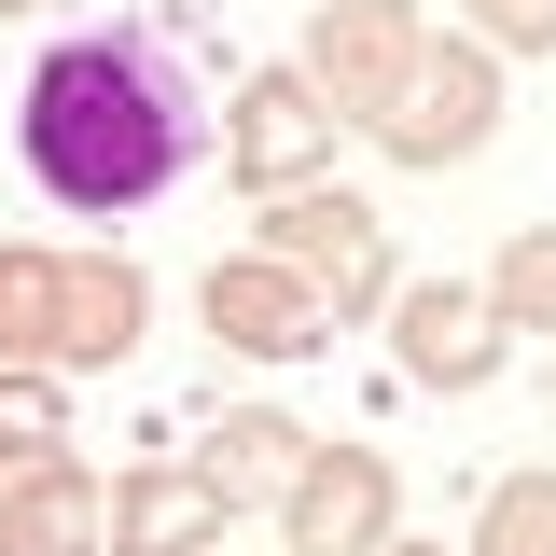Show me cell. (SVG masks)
Here are the masks:
<instances>
[{"instance_id":"6da1fadb","label":"cell","mask_w":556,"mask_h":556,"mask_svg":"<svg viewBox=\"0 0 556 556\" xmlns=\"http://www.w3.org/2000/svg\"><path fill=\"white\" fill-rule=\"evenodd\" d=\"M14 153H28V181H42L56 208L126 223V208H153L181 167H195V98H181V70L153 56V42L98 28V42H56V56L28 70Z\"/></svg>"},{"instance_id":"7a4b0ae2","label":"cell","mask_w":556,"mask_h":556,"mask_svg":"<svg viewBox=\"0 0 556 556\" xmlns=\"http://www.w3.org/2000/svg\"><path fill=\"white\" fill-rule=\"evenodd\" d=\"M265 251L306 278L334 320L390 306V237H376V208H362V195H278V208H265Z\"/></svg>"},{"instance_id":"3957f363","label":"cell","mask_w":556,"mask_h":556,"mask_svg":"<svg viewBox=\"0 0 556 556\" xmlns=\"http://www.w3.org/2000/svg\"><path fill=\"white\" fill-rule=\"evenodd\" d=\"M278 515H292V556H362V543H390V459H376V445H306L292 486H278Z\"/></svg>"},{"instance_id":"277c9868","label":"cell","mask_w":556,"mask_h":556,"mask_svg":"<svg viewBox=\"0 0 556 556\" xmlns=\"http://www.w3.org/2000/svg\"><path fill=\"white\" fill-rule=\"evenodd\" d=\"M486 112H501V98H486V56H459V42H445V56H404V84H390L376 139H390L404 167H445V153H473V139H486Z\"/></svg>"},{"instance_id":"5b68a950","label":"cell","mask_w":556,"mask_h":556,"mask_svg":"<svg viewBox=\"0 0 556 556\" xmlns=\"http://www.w3.org/2000/svg\"><path fill=\"white\" fill-rule=\"evenodd\" d=\"M390 334H404V376H417V390H486V376H501V320H486L473 278H417V292H390Z\"/></svg>"},{"instance_id":"8992f818","label":"cell","mask_w":556,"mask_h":556,"mask_svg":"<svg viewBox=\"0 0 556 556\" xmlns=\"http://www.w3.org/2000/svg\"><path fill=\"white\" fill-rule=\"evenodd\" d=\"M208 334L251 348V362H292V348L334 334V306L306 292V278L278 265V251H237V265H208Z\"/></svg>"},{"instance_id":"52a82bcc","label":"cell","mask_w":556,"mask_h":556,"mask_svg":"<svg viewBox=\"0 0 556 556\" xmlns=\"http://www.w3.org/2000/svg\"><path fill=\"white\" fill-rule=\"evenodd\" d=\"M223 486L208 473H181V459H153V473H126L112 501H98V543L112 556H223Z\"/></svg>"},{"instance_id":"ba28073f","label":"cell","mask_w":556,"mask_h":556,"mask_svg":"<svg viewBox=\"0 0 556 556\" xmlns=\"http://www.w3.org/2000/svg\"><path fill=\"white\" fill-rule=\"evenodd\" d=\"M223 153H237V181H265V195H292L320 153H334V112H320V84L306 70H265L251 98H237V126H223Z\"/></svg>"},{"instance_id":"9c48e42d","label":"cell","mask_w":556,"mask_h":556,"mask_svg":"<svg viewBox=\"0 0 556 556\" xmlns=\"http://www.w3.org/2000/svg\"><path fill=\"white\" fill-rule=\"evenodd\" d=\"M404 56H417L404 14H390V0H348V14H320V56H306V84H320L334 112H390Z\"/></svg>"},{"instance_id":"30bf717a","label":"cell","mask_w":556,"mask_h":556,"mask_svg":"<svg viewBox=\"0 0 556 556\" xmlns=\"http://www.w3.org/2000/svg\"><path fill=\"white\" fill-rule=\"evenodd\" d=\"M0 556H98V473L42 445L28 473L0 486Z\"/></svg>"},{"instance_id":"8fae6325","label":"cell","mask_w":556,"mask_h":556,"mask_svg":"<svg viewBox=\"0 0 556 556\" xmlns=\"http://www.w3.org/2000/svg\"><path fill=\"white\" fill-rule=\"evenodd\" d=\"M139 265H56V348L42 362H126L139 348Z\"/></svg>"},{"instance_id":"7c38bea8","label":"cell","mask_w":556,"mask_h":556,"mask_svg":"<svg viewBox=\"0 0 556 556\" xmlns=\"http://www.w3.org/2000/svg\"><path fill=\"white\" fill-rule=\"evenodd\" d=\"M292 459H306V431H292V417H265V404H237L223 431H208L195 473L223 486V501H265V486H292Z\"/></svg>"},{"instance_id":"4fadbf2b","label":"cell","mask_w":556,"mask_h":556,"mask_svg":"<svg viewBox=\"0 0 556 556\" xmlns=\"http://www.w3.org/2000/svg\"><path fill=\"white\" fill-rule=\"evenodd\" d=\"M486 320H501V334H556V223H529V237L501 251V278H486Z\"/></svg>"},{"instance_id":"5bb4252c","label":"cell","mask_w":556,"mask_h":556,"mask_svg":"<svg viewBox=\"0 0 556 556\" xmlns=\"http://www.w3.org/2000/svg\"><path fill=\"white\" fill-rule=\"evenodd\" d=\"M473 556H556V473H501V486H486Z\"/></svg>"},{"instance_id":"9a60e30c","label":"cell","mask_w":556,"mask_h":556,"mask_svg":"<svg viewBox=\"0 0 556 556\" xmlns=\"http://www.w3.org/2000/svg\"><path fill=\"white\" fill-rule=\"evenodd\" d=\"M42 348H56V265L0 251V362H42Z\"/></svg>"},{"instance_id":"2e32d148","label":"cell","mask_w":556,"mask_h":556,"mask_svg":"<svg viewBox=\"0 0 556 556\" xmlns=\"http://www.w3.org/2000/svg\"><path fill=\"white\" fill-rule=\"evenodd\" d=\"M42 445H56V390L0 362V459H42Z\"/></svg>"},{"instance_id":"e0dca14e","label":"cell","mask_w":556,"mask_h":556,"mask_svg":"<svg viewBox=\"0 0 556 556\" xmlns=\"http://www.w3.org/2000/svg\"><path fill=\"white\" fill-rule=\"evenodd\" d=\"M486 28H501V42H556V0H473Z\"/></svg>"},{"instance_id":"ac0fdd59","label":"cell","mask_w":556,"mask_h":556,"mask_svg":"<svg viewBox=\"0 0 556 556\" xmlns=\"http://www.w3.org/2000/svg\"><path fill=\"white\" fill-rule=\"evenodd\" d=\"M362 556H431V543H362Z\"/></svg>"}]
</instances>
